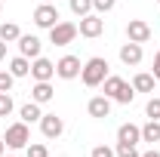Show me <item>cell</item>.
<instances>
[{
    "mask_svg": "<svg viewBox=\"0 0 160 157\" xmlns=\"http://www.w3.org/2000/svg\"><path fill=\"white\" fill-rule=\"evenodd\" d=\"M9 74H12V77H28V74H31V59L16 56V59L9 62Z\"/></svg>",
    "mask_w": 160,
    "mask_h": 157,
    "instance_id": "e0dca14e",
    "label": "cell"
},
{
    "mask_svg": "<svg viewBox=\"0 0 160 157\" xmlns=\"http://www.w3.org/2000/svg\"><path fill=\"white\" fill-rule=\"evenodd\" d=\"M19 37H22V28L16 22H3V25H0V40L12 43V40H19Z\"/></svg>",
    "mask_w": 160,
    "mask_h": 157,
    "instance_id": "d6986e66",
    "label": "cell"
},
{
    "mask_svg": "<svg viewBox=\"0 0 160 157\" xmlns=\"http://www.w3.org/2000/svg\"><path fill=\"white\" fill-rule=\"evenodd\" d=\"M6 148H12V151H19V148H28V142H31V133H28V123H12V126H6Z\"/></svg>",
    "mask_w": 160,
    "mask_h": 157,
    "instance_id": "277c9868",
    "label": "cell"
},
{
    "mask_svg": "<svg viewBox=\"0 0 160 157\" xmlns=\"http://www.w3.org/2000/svg\"><path fill=\"white\" fill-rule=\"evenodd\" d=\"M12 108H16V105H12V96H9V93H0V117H9Z\"/></svg>",
    "mask_w": 160,
    "mask_h": 157,
    "instance_id": "cb8c5ba5",
    "label": "cell"
},
{
    "mask_svg": "<svg viewBox=\"0 0 160 157\" xmlns=\"http://www.w3.org/2000/svg\"><path fill=\"white\" fill-rule=\"evenodd\" d=\"M80 71H83V65H80L77 56H62V59L56 62V74H59L62 80H74V77H80Z\"/></svg>",
    "mask_w": 160,
    "mask_h": 157,
    "instance_id": "8992f818",
    "label": "cell"
},
{
    "mask_svg": "<svg viewBox=\"0 0 160 157\" xmlns=\"http://www.w3.org/2000/svg\"><path fill=\"white\" fill-rule=\"evenodd\" d=\"M3 151H6V142H3V139H0V157H3Z\"/></svg>",
    "mask_w": 160,
    "mask_h": 157,
    "instance_id": "1f68e13d",
    "label": "cell"
},
{
    "mask_svg": "<svg viewBox=\"0 0 160 157\" xmlns=\"http://www.w3.org/2000/svg\"><path fill=\"white\" fill-rule=\"evenodd\" d=\"M6 59V40H0V62Z\"/></svg>",
    "mask_w": 160,
    "mask_h": 157,
    "instance_id": "f546056e",
    "label": "cell"
},
{
    "mask_svg": "<svg viewBox=\"0 0 160 157\" xmlns=\"http://www.w3.org/2000/svg\"><path fill=\"white\" fill-rule=\"evenodd\" d=\"M77 34L80 31H77L74 22H59V25L49 28V43H52V46H68V43H74Z\"/></svg>",
    "mask_w": 160,
    "mask_h": 157,
    "instance_id": "3957f363",
    "label": "cell"
},
{
    "mask_svg": "<svg viewBox=\"0 0 160 157\" xmlns=\"http://www.w3.org/2000/svg\"><path fill=\"white\" fill-rule=\"evenodd\" d=\"M52 74H56V65H52L49 59L37 56V59L31 62V77L34 80H52Z\"/></svg>",
    "mask_w": 160,
    "mask_h": 157,
    "instance_id": "8fae6325",
    "label": "cell"
},
{
    "mask_svg": "<svg viewBox=\"0 0 160 157\" xmlns=\"http://www.w3.org/2000/svg\"><path fill=\"white\" fill-rule=\"evenodd\" d=\"M102 86H105V96L114 99V102H120V105H129V102L136 99V89H132L123 77H105Z\"/></svg>",
    "mask_w": 160,
    "mask_h": 157,
    "instance_id": "7a4b0ae2",
    "label": "cell"
},
{
    "mask_svg": "<svg viewBox=\"0 0 160 157\" xmlns=\"http://www.w3.org/2000/svg\"><path fill=\"white\" fill-rule=\"evenodd\" d=\"M25 154H28V157H49V151H46V145H43V142H28Z\"/></svg>",
    "mask_w": 160,
    "mask_h": 157,
    "instance_id": "603a6c76",
    "label": "cell"
},
{
    "mask_svg": "<svg viewBox=\"0 0 160 157\" xmlns=\"http://www.w3.org/2000/svg\"><path fill=\"white\" fill-rule=\"evenodd\" d=\"M19 117H22V123H37V120L43 117V111H40L37 102H28V105L19 108Z\"/></svg>",
    "mask_w": 160,
    "mask_h": 157,
    "instance_id": "2e32d148",
    "label": "cell"
},
{
    "mask_svg": "<svg viewBox=\"0 0 160 157\" xmlns=\"http://www.w3.org/2000/svg\"><path fill=\"white\" fill-rule=\"evenodd\" d=\"M120 62H123V65H132V68L142 65V43H132V40L123 43V46H120Z\"/></svg>",
    "mask_w": 160,
    "mask_h": 157,
    "instance_id": "4fadbf2b",
    "label": "cell"
},
{
    "mask_svg": "<svg viewBox=\"0 0 160 157\" xmlns=\"http://www.w3.org/2000/svg\"><path fill=\"white\" fill-rule=\"evenodd\" d=\"M3 157H6V154H3Z\"/></svg>",
    "mask_w": 160,
    "mask_h": 157,
    "instance_id": "e575fe53",
    "label": "cell"
},
{
    "mask_svg": "<svg viewBox=\"0 0 160 157\" xmlns=\"http://www.w3.org/2000/svg\"><path fill=\"white\" fill-rule=\"evenodd\" d=\"M117 6V0H92V9L96 13H111Z\"/></svg>",
    "mask_w": 160,
    "mask_h": 157,
    "instance_id": "484cf974",
    "label": "cell"
},
{
    "mask_svg": "<svg viewBox=\"0 0 160 157\" xmlns=\"http://www.w3.org/2000/svg\"><path fill=\"white\" fill-rule=\"evenodd\" d=\"M151 74H154V80H160V53H154V71Z\"/></svg>",
    "mask_w": 160,
    "mask_h": 157,
    "instance_id": "f1b7e54d",
    "label": "cell"
},
{
    "mask_svg": "<svg viewBox=\"0 0 160 157\" xmlns=\"http://www.w3.org/2000/svg\"><path fill=\"white\" fill-rule=\"evenodd\" d=\"M145 114H148V120H160V99H151L145 105Z\"/></svg>",
    "mask_w": 160,
    "mask_h": 157,
    "instance_id": "d4e9b609",
    "label": "cell"
},
{
    "mask_svg": "<svg viewBox=\"0 0 160 157\" xmlns=\"http://www.w3.org/2000/svg\"><path fill=\"white\" fill-rule=\"evenodd\" d=\"M114 154H117V157H142V154H139V148H136V145H129V142H117Z\"/></svg>",
    "mask_w": 160,
    "mask_h": 157,
    "instance_id": "7402d4cb",
    "label": "cell"
},
{
    "mask_svg": "<svg viewBox=\"0 0 160 157\" xmlns=\"http://www.w3.org/2000/svg\"><path fill=\"white\" fill-rule=\"evenodd\" d=\"M52 96H56V89L49 86V80H37V83H34V89H31V102H37V105L52 102Z\"/></svg>",
    "mask_w": 160,
    "mask_h": 157,
    "instance_id": "5bb4252c",
    "label": "cell"
},
{
    "mask_svg": "<svg viewBox=\"0 0 160 157\" xmlns=\"http://www.w3.org/2000/svg\"><path fill=\"white\" fill-rule=\"evenodd\" d=\"M105 77H108V62L102 59V56H92V59L83 65V71H80V80H83L89 89L102 86V83H105Z\"/></svg>",
    "mask_w": 160,
    "mask_h": 157,
    "instance_id": "6da1fadb",
    "label": "cell"
},
{
    "mask_svg": "<svg viewBox=\"0 0 160 157\" xmlns=\"http://www.w3.org/2000/svg\"><path fill=\"white\" fill-rule=\"evenodd\" d=\"M117 142L139 145V142H142V126H136V123H123V126L117 129Z\"/></svg>",
    "mask_w": 160,
    "mask_h": 157,
    "instance_id": "9a60e30c",
    "label": "cell"
},
{
    "mask_svg": "<svg viewBox=\"0 0 160 157\" xmlns=\"http://www.w3.org/2000/svg\"><path fill=\"white\" fill-rule=\"evenodd\" d=\"M71 13L80 16V19L89 16V13H92V0H71Z\"/></svg>",
    "mask_w": 160,
    "mask_h": 157,
    "instance_id": "44dd1931",
    "label": "cell"
},
{
    "mask_svg": "<svg viewBox=\"0 0 160 157\" xmlns=\"http://www.w3.org/2000/svg\"><path fill=\"white\" fill-rule=\"evenodd\" d=\"M40 133H43V139H59L65 133V120L59 114H43L40 117Z\"/></svg>",
    "mask_w": 160,
    "mask_h": 157,
    "instance_id": "52a82bcc",
    "label": "cell"
},
{
    "mask_svg": "<svg viewBox=\"0 0 160 157\" xmlns=\"http://www.w3.org/2000/svg\"><path fill=\"white\" fill-rule=\"evenodd\" d=\"M16 43H19V53L25 56V59H37V56H40V49H43V43H40L34 34H22Z\"/></svg>",
    "mask_w": 160,
    "mask_h": 157,
    "instance_id": "30bf717a",
    "label": "cell"
},
{
    "mask_svg": "<svg viewBox=\"0 0 160 157\" xmlns=\"http://www.w3.org/2000/svg\"><path fill=\"white\" fill-rule=\"evenodd\" d=\"M12 74H9V71H0V93H9V89H12Z\"/></svg>",
    "mask_w": 160,
    "mask_h": 157,
    "instance_id": "83f0119b",
    "label": "cell"
},
{
    "mask_svg": "<svg viewBox=\"0 0 160 157\" xmlns=\"http://www.w3.org/2000/svg\"><path fill=\"white\" fill-rule=\"evenodd\" d=\"M89 157H117V154H114V148H108V145H96V148L89 151Z\"/></svg>",
    "mask_w": 160,
    "mask_h": 157,
    "instance_id": "4316f807",
    "label": "cell"
},
{
    "mask_svg": "<svg viewBox=\"0 0 160 157\" xmlns=\"http://www.w3.org/2000/svg\"><path fill=\"white\" fill-rule=\"evenodd\" d=\"M142 157H160V151H145Z\"/></svg>",
    "mask_w": 160,
    "mask_h": 157,
    "instance_id": "4dcf8cb0",
    "label": "cell"
},
{
    "mask_svg": "<svg viewBox=\"0 0 160 157\" xmlns=\"http://www.w3.org/2000/svg\"><path fill=\"white\" fill-rule=\"evenodd\" d=\"M86 111H89V117L105 120L108 114H111V99H108V96H92L89 105H86Z\"/></svg>",
    "mask_w": 160,
    "mask_h": 157,
    "instance_id": "7c38bea8",
    "label": "cell"
},
{
    "mask_svg": "<svg viewBox=\"0 0 160 157\" xmlns=\"http://www.w3.org/2000/svg\"><path fill=\"white\" fill-rule=\"evenodd\" d=\"M0 3H3V0H0Z\"/></svg>",
    "mask_w": 160,
    "mask_h": 157,
    "instance_id": "836d02e7",
    "label": "cell"
},
{
    "mask_svg": "<svg viewBox=\"0 0 160 157\" xmlns=\"http://www.w3.org/2000/svg\"><path fill=\"white\" fill-rule=\"evenodd\" d=\"M157 3H160V0H157Z\"/></svg>",
    "mask_w": 160,
    "mask_h": 157,
    "instance_id": "d590c367",
    "label": "cell"
},
{
    "mask_svg": "<svg viewBox=\"0 0 160 157\" xmlns=\"http://www.w3.org/2000/svg\"><path fill=\"white\" fill-rule=\"evenodd\" d=\"M142 142H160V120H148L142 126Z\"/></svg>",
    "mask_w": 160,
    "mask_h": 157,
    "instance_id": "ffe728a7",
    "label": "cell"
},
{
    "mask_svg": "<svg viewBox=\"0 0 160 157\" xmlns=\"http://www.w3.org/2000/svg\"><path fill=\"white\" fill-rule=\"evenodd\" d=\"M77 31L83 34V37H89V40H92V37H99L102 31H105V19H99L96 13H89V16H83V19H80Z\"/></svg>",
    "mask_w": 160,
    "mask_h": 157,
    "instance_id": "9c48e42d",
    "label": "cell"
},
{
    "mask_svg": "<svg viewBox=\"0 0 160 157\" xmlns=\"http://www.w3.org/2000/svg\"><path fill=\"white\" fill-rule=\"evenodd\" d=\"M126 37L132 40V43H148V40H151V25H148L145 19H129Z\"/></svg>",
    "mask_w": 160,
    "mask_h": 157,
    "instance_id": "ba28073f",
    "label": "cell"
},
{
    "mask_svg": "<svg viewBox=\"0 0 160 157\" xmlns=\"http://www.w3.org/2000/svg\"><path fill=\"white\" fill-rule=\"evenodd\" d=\"M43 3H52V0H43Z\"/></svg>",
    "mask_w": 160,
    "mask_h": 157,
    "instance_id": "d6a6232c",
    "label": "cell"
},
{
    "mask_svg": "<svg viewBox=\"0 0 160 157\" xmlns=\"http://www.w3.org/2000/svg\"><path fill=\"white\" fill-rule=\"evenodd\" d=\"M34 25L37 28H52V25H59V9H56V3H40L37 9H34Z\"/></svg>",
    "mask_w": 160,
    "mask_h": 157,
    "instance_id": "5b68a950",
    "label": "cell"
},
{
    "mask_svg": "<svg viewBox=\"0 0 160 157\" xmlns=\"http://www.w3.org/2000/svg\"><path fill=\"white\" fill-rule=\"evenodd\" d=\"M154 83H157L154 74H136L132 77V89L136 93H154Z\"/></svg>",
    "mask_w": 160,
    "mask_h": 157,
    "instance_id": "ac0fdd59",
    "label": "cell"
}]
</instances>
